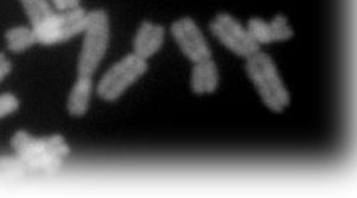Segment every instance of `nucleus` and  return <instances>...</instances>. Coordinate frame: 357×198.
<instances>
[{"instance_id": "1a4fd4ad", "label": "nucleus", "mask_w": 357, "mask_h": 198, "mask_svg": "<svg viewBox=\"0 0 357 198\" xmlns=\"http://www.w3.org/2000/svg\"><path fill=\"white\" fill-rule=\"evenodd\" d=\"M165 30L159 24L144 21L140 24V27L135 33V38L132 43L134 54L139 55L140 59L149 60L153 57L159 49H161L164 43Z\"/></svg>"}, {"instance_id": "39448f33", "label": "nucleus", "mask_w": 357, "mask_h": 198, "mask_svg": "<svg viewBox=\"0 0 357 198\" xmlns=\"http://www.w3.org/2000/svg\"><path fill=\"white\" fill-rule=\"evenodd\" d=\"M87 22L89 13L81 7L61 11V13H52L47 20L33 27L36 41L46 46L59 45L77 33L85 32Z\"/></svg>"}, {"instance_id": "4468645a", "label": "nucleus", "mask_w": 357, "mask_h": 198, "mask_svg": "<svg viewBox=\"0 0 357 198\" xmlns=\"http://www.w3.org/2000/svg\"><path fill=\"white\" fill-rule=\"evenodd\" d=\"M21 3L33 27L54 13L46 0H21Z\"/></svg>"}, {"instance_id": "423d86ee", "label": "nucleus", "mask_w": 357, "mask_h": 198, "mask_svg": "<svg viewBox=\"0 0 357 198\" xmlns=\"http://www.w3.org/2000/svg\"><path fill=\"white\" fill-rule=\"evenodd\" d=\"M209 29L227 49L239 57L248 59L260 51V45L252 38L248 27L238 22L231 15L219 13L214 16V20L209 22Z\"/></svg>"}, {"instance_id": "f3484780", "label": "nucleus", "mask_w": 357, "mask_h": 198, "mask_svg": "<svg viewBox=\"0 0 357 198\" xmlns=\"http://www.w3.org/2000/svg\"><path fill=\"white\" fill-rule=\"evenodd\" d=\"M60 11H66V10H73L79 7V2L81 0H52Z\"/></svg>"}, {"instance_id": "f03ea898", "label": "nucleus", "mask_w": 357, "mask_h": 198, "mask_svg": "<svg viewBox=\"0 0 357 198\" xmlns=\"http://www.w3.org/2000/svg\"><path fill=\"white\" fill-rule=\"evenodd\" d=\"M245 73L268 109L282 114L290 106V91L287 90L274 60L268 54L258 51L245 59Z\"/></svg>"}, {"instance_id": "0eeeda50", "label": "nucleus", "mask_w": 357, "mask_h": 198, "mask_svg": "<svg viewBox=\"0 0 357 198\" xmlns=\"http://www.w3.org/2000/svg\"><path fill=\"white\" fill-rule=\"evenodd\" d=\"M172 35H174L176 45L180 46L181 52L192 63L213 59L211 47H209L206 38L190 17H181L172 24Z\"/></svg>"}, {"instance_id": "9b49d317", "label": "nucleus", "mask_w": 357, "mask_h": 198, "mask_svg": "<svg viewBox=\"0 0 357 198\" xmlns=\"http://www.w3.org/2000/svg\"><path fill=\"white\" fill-rule=\"evenodd\" d=\"M91 89H93V82H91L90 76H79L76 84L73 85L70 96H68L66 109L70 115L73 116H82L87 114L90 107L91 99Z\"/></svg>"}, {"instance_id": "20e7f679", "label": "nucleus", "mask_w": 357, "mask_h": 198, "mask_svg": "<svg viewBox=\"0 0 357 198\" xmlns=\"http://www.w3.org/2000/svg\"><path fill=\"white\" fill-rule=\"evenodd\" d=\"M149 70V63L139 55L129 54L104 74L98 85V95L104 101H116L135 80H139Z\"/></svg>"}, {"instance_id": "7ed1b4c3", "label": "nucleus", "mask_w": 357, "mask_h": 198, "mask_svg": "<svg viewBox=\"0 0 357 198\" xmlns=\"http://www.w3.org/2000/svg\"><path fill=\"white\" fill-rule=\"evenodd\" d=\"M110 40V22L104 10H93L89 13L85 27V38L77 61L79 76H93L106 55Z\"/></svg>"}, {"instance_id": "ddd939ff", "label": "nucleus", "mask_w": 357, "mask_h": 198, "mask_svg": "<svg viewBox=\"0 0 357 198\" xmlns=\"http://www.w3.org/2000/svg\"><path fill=\"white\" fill-rule=\"evenodd\" d=\"M27 172L29 167L20 156L0 158V183L21 178Z\"/></svg>"}, {"instance_id": "f257e3e1", "label": "nucleus", "mask_w": 357, "mask_h": 198, "mask_svg": "<svg viewBox=\"0 0 357 198\" xmlns=\"http://www.w3.org/2000/svg\"><path fill=\"white\" fill-rule=\"evenodd\" d=\"M11 146L29 170L43 173L59 172L71 153L70 145L59 134L38 139L26 131H17L11 137Z\"/></svg>"}, {"instance_id": "9d476101", "label": "nucleus", "mask_w": 357, "mask_h": 198, "mask_svg": "<svg viewBox=\"0 0 357 198\" xmlns=\"http://www.w3.org/2000/svg\"><path fill=\"white\" fill-rule=\"evenodd\" d=\"M219 86L218 65L213 59L197 61L190 73V89L195 95H211Z\"/></svg>"}, {"instance_id": "dca6fc26", "label": "nucleus", "mask_w": 357, "mask_h": 198, "mask_svg": "<svg viewBox=\"0 0 357 198\" xmlns=\"http://www.w3.org/2000/svg\"><path fill=\"white\" fill-rule=\"evenodd\" d=\"M11 71V61L7 59V55L0 54V82L8 76Z\"/></svg>"}, {"instance_id": "2eb2a0df", "label": "nucleus", "mask_w": 357, "mask_h": 198, "mask_svg": "<svg viewBox=\"0 0 357 198\" xmlns=\"http://www.w3.org/2000/svg\"><path fill=\"white\" fill-rule=\"evenodd\" d=\"M17 109H20V99L15 95L7 93V95L0 96V119L16 112Z\"/></svg>"}, {"instance_id": "6e6552de", "label": "nucleus", "mask_w": 357, "mask_h": 198, "mask_svg": "<svg viewBox=\"0 0 357 198\" xmlns=\"http://www.w3.org/2000/svg\"><path fill=\"white\" fill-rule=\"evenodd\" d=\"M248 30L258 45H269L275 41H287L294 36V30L288 22L287 16L277 15L271 21L260 17H252L248 22Z\"/></svg>"}, {"instance_id": "f8f14e48", "label": "nucleus", "mask_w": 357, "mask_h": 198, "mask_svg": "<svg viewBox=\"0 0 357 198\" xmlns=\"http://www.w3.org/2000/svg\"><path fill=\"white\" fill-rule=\"evenodd\" d=\"M5 41H7V46L11 52H22L26 49L32 47L36 41V35L33 29L29 27H13L7 30L5 33Z\"/></svg>"}]
</instances>
